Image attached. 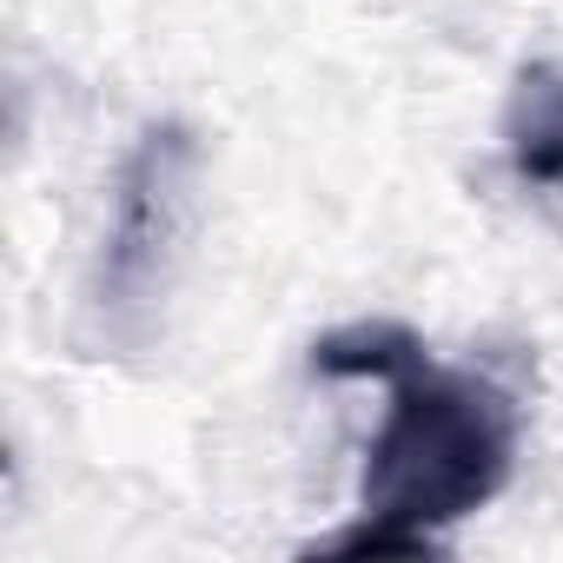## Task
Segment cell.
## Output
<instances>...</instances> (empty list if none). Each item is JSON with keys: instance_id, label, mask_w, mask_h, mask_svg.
<instances>
[{"instance_id": "1", "label": "cell", "mask_w": 563, "mask_h": 563, "mask_svg": "<svg viewBox=\"0 0 563 563\" xmlns=\"http://www.w3.org/2000/svg\"><path fill=\"white\" fill-rule=\"evenodd\" d=\"M391 405L365 451L358 517L312 537L306 556H438L444 530L477 517L517 471V398L484 372H451L424 339L385 378Z\"/></svg>"}, {"instance_id": "2", "label": "cell", "mask_w": 563, "mask_h": 563, "mask_svg": "<svg viewBox=\"0 0 563 563\" xmlns=\"http://www.w3.org/2000/svg\"><path fill=\"white\" fill-rule=\"evenodd\" d=\"M192 186H199V133L186 120H153L113 179V212L100 232L93 286H87V319L100 345L133 352L153 339V319L173 292L179 239L192 219Z\"/></svg>"}, {"instance_id": "3", "label": "cell", "mask_w": 563, "mask_h": 563, "mask_svg": "<svg viewBox=\"0 0 563 563\" xmlns=\"http://www.w3.org/2000/svg\"><path fill=\"white\" fill-rule=\"evenodd\" d=\"M497 140L523 186L563 192V60H523L510 74Z\"/></svg>"}]
</instances>
